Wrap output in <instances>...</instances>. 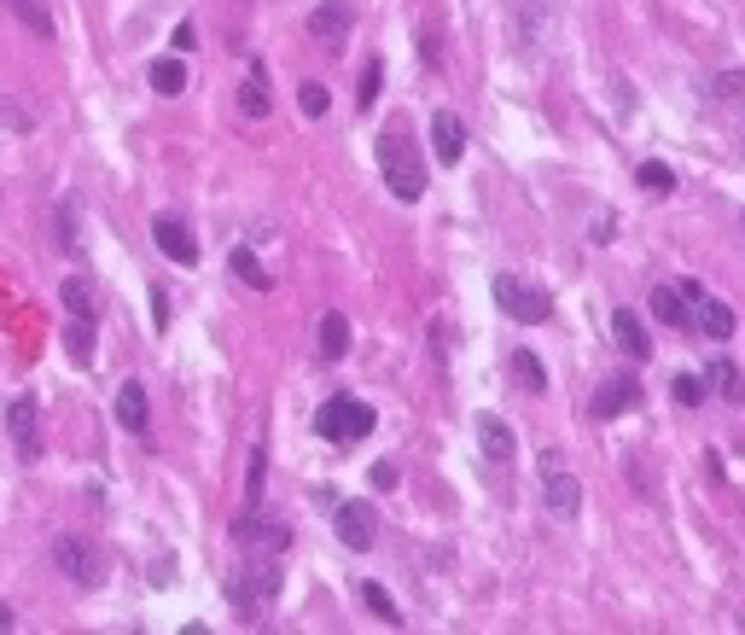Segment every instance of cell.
I'll return each instance as SVG.
<instances>
[{
	"label": "cell",
	"instance_id": "6da1fadb",
	"mask_svg": "<svg viewBox=\"0 0 745 635\" xmlns=\"http://www.w3.org/2000/svg\"><path fill=\"white\" fill-rule=\"evenodd\" d=\"M274 595H280V554H251L245 572L228 583V607L240 618H262Z\"/></svg>",
	"mask_w": 745,
	"mask_h": 635
},
{
	"label": "cell",
	"instance_id": "7a4b0ae2",
	"mask_svg": "<svg viewBox=\"0 0 745 635\" xmlns=\"http://www.w3.org/2000/svg\"><path fill=\"white\" fill-rule=\"evenodd\" d=\"M53 560H59V572L71 577V583H82V589H99V583H106V572H111V554L106 548H99L94 537H59L53 542Z\"/></svg>",
	"mask_w": 745,
	"mask_h": 635
},
{
	"label": "cell",
	"instance_id": "3957f363",
	"mask_svg": "<svg viewBox=\"0 0 745 635\" xmlns=\"http://www.w3.org/2000/svg\"><path fill=\"white\" fill-rule=\"evenodd\" d=\"M315 431L327 443H355V438H367V431H373V408L355 403V396H327L320 414H315Z\"/></svg>",
	"mask_w": 745,
	"mask_h": 635
},
{
	"label": "cell",
	"instance_id": "277c9868",
	"mask_svg": "<svg viewBox=\"0 0 745 635\" xmlns=\"http://www.w3.org/2000/svg\"><path fill=\"white\" fill-rule=\"evenodd\" d=\"M233 542H240L245 554H285V548H292V530H285V520H268L262 508H245L240 520H233Z\"/></svg>",
	"mask_w": 745,
	"mask_h": 635
},
{
	"label": "cell",
	"instance_id": "5b68a950",
	"mask_svg": "<svg viewBox=\"0 0 745 635\" xmlns=\"http://www.w3.org/2000/svg\"><path fill=\"white\" fill-rule=\"evenodd\" d=\"M379 158H384V181H391L396 198H426V170H419V158H408V146H402V135H384L379 141Z\"/></svg>",
	"mask_w": 745,
	"mask_h": 635
},
{
	"label": "cell",
	"instance_id": "8992f818",
	"mask_svg": "<svg viewBox=\"0 0 745 635\" xmlns=\"http://www.w3.org/2000/svg\"><path fill=\"white\" fill-rule=\"evenodd\" d=\"M332 530L350 554H367L373 537H379V520H373V501H332Z\"/></svg>",
	"mask_w": 745,
	"mask_h": 635
},
{
	"label": "cell",
	"instance_id": "52a82bcc",
	"mask_svg": "<svg viewBox=\"0 0 745 635\" xmlns=\"http://www.w3.org/2000/svg\"><path fill=\"white\" fill-rule=\"evenodd\" d=\"M496 304L513 315V321H524V327H536V321H548V315H553L548 292L524 286V280H513V274H496Z\"/></svg>",
	"mask_w": 745,
	"mask_h": 635
},
{
	"label": "cell",
	"instance_id": "ba28073f",
	"mask_svg": "<svg viewBox=\"0 0 745 635\" xmlns=\"http://www.w3.org/2000/svg\"><path fill=\"white\" fill-rule=\"evenodd\" d=\"M541 473H548V484H541V508H548L553 520H577L583 513V484L571 473H559V455H541Z\"/></svg>",
	"mask_w": 745,
	"mask_h": 635
},
{
	"label": "cell",
	"instance_id": "9c48e42d",
	"mask_svg": "<svg viewBox=\"0 0 745 635\" xmlns=\"http://www.w3.org/2000/svg\"><path fill=\"white\" fill-rule=\"evenodd\" d=\"M682 292H687V304H693V327L705 332V339H734V309L722 304V297H710L699 280H682Z\"/></svg>",
	"mask_w": 745,
	"mask_h": 635
},
{
	"label": "cell",
	"instance_id": "30bf717a",
	"mask_svg": "<svg viewBox=\"0 0 745 635\" xmlns=\"http://www.w3.org/2000/svg\"><path fill=\"white\" fill-rule=\"evenodd\" d=\"M36 396H12V408H7V431H12V443H19V455L24 461H36L41 455V431H36Z\"/></svg>",
	"mask_w": 745,
	"mask_h": 635
},
{
	"label": "cell",
	"instance_id": "8fae6325",
	"mask_svg": "<svg viewBox=\"0 0 745 635\" xmlns=\"http://www.w3.org/2000/svg\"><path fill=\"white\" fill-rule=\"evenodd\" d=\"M151 240H158V251H163L169 262H181V269H193V262H198V240H193V228L175 222V216H158Z\"/></svg>",
	"mask_w": 745,
	"mask_h": 635
},
{
	"label": "cell",
	"instance_id": "7c38bea8",
	"mask_svg": "<svg viewBox=\"0 0 745 635\" xmlns=\"http://www.w3.org/2000/svg\"><path fill=\"white\" fill-rule=\"evenodd\" d=\"M431 152H437V163H461L466 129H461V117H454V111H437L431 117Z\"/></svg>",
	"mask_w": 745,
	"mask_h": 635
},
{
	"label": "cell",
	"instance_id": "4fadbf2b",
	"mask_svg": "<svg viewBox=\"0 0 745 635\" xmlns=\"http://www.w3.org/2000/svg\"><path fill=\"white\" fill-rule=\"evenodd\" d=\"M640 403V386H635V379H606V386L595 391V420H618V414L623 408H635Z\"/></svg>",
	"mask_w": 745,
	"mask_h": 635
},
{
	"label": "cell",
	"instance_id": "5bb4252c",
	"mask_svg": "<svg viewBox=\"0 0 745 635\" xmlns=\"http://www.w3.org/2000/svg\"><path fill=\"white\" fill-rule=\"evenodd\" d=\"M309 36L327 47V53H338V47L350 41V12H344V7H320V12H309Z\"/></svg>",
	"mask_w": 745,
	"mask_h": 635
},
{
	"label": "cell",
	"instance_id": "9a60e30c",
	"mask_svg": "<svg viewBox=\"0 0 745 635\" xmlns=\"http://www.w3.org/2000/svg\"><path fill=\"white\" fill-rule=\"evenodd\" d=\"M478 443H484V455L489 461H496V466H506V461H513V426H506L501 420V414H478Z\"/></svg>",
	"mask_w": 745,
	"mask_h": 635
},
{
	"label": "cell",
	"instance_id": "2e32d148",
	"mask_svg": "<svg viewBox=\"0 0 745 635\" xmlns=\"http://www.w3.org/2000/svg\"><path fill=\"white\" fill-rule=\"evenodd\" d=\"M652 321H664V327H693V304H687V292L682 286H658L652 292Z\"/></svg>",
	"mask_w": 745,
	"mask_h": 635
},
{
	"label": "cell",
	"instance_id": "e0dca14e",
	"mask_svg": "<svg viewBox=\"0 0 745 635\" xmlns=\"http://www.w3.org/2000/svg\"><path fill=\"white\" fill-rule=\"evenodd\" d=\"M59 304L71 309V315H82V321H94V315H99V292H94V280H88V274H64Z\"/></svg>",
	"mask_w": 745,
	"mask_h": 635
},
{
	"label": "cell",
	"instance_id": "ac0fdd59",
	"mask_svg": "<svg viewBox=\"0 0 745 635\" xmlns=\"http://www.w3.org/2000/svg\"><path fill=\"white\" fill-rule=\"evenodd\" d=\"M612 339H618V350H630L635 362H647V356H652L647 327H640V315H630V309H618V315H612Z\"/></svg>",
	"mask_w": 745,
	"mask_h": 635
},
{
	"label": "cell",
	"instance_id": "d6986e66",
	"mask_svg": "<svg viewBox=\"0 0 745 635\" xmlns=\"http://www.w3.org/2000/svg\"><path fill=\"white\" fill-rule=\"evenodd\" d=\"M117 420H123L129 431H146V426H151V403H146V386H141V379H129V386L117 391Z\"/></svg>",
	"mask_w": 745,
	"mask_h": 635
},
{
	"label": "cell",
	"instance_id": "ffe728a7",
	"mask_svg": "<svg viewBox=\"0 0 745 635\" xmlns=\"http://www.w3.org/2000/svg\"><path fill=\"white\" fill-rule=\"evenodd\" d=\"M315 339H320V362H344V356H350V321H344L338 309L320 315V332H315Z\"/></svg>",
	"mask_w": 745,
	"mask_h": 635
},
{
	"label": "cell",
	"instance_id": "44dd1931",
	"mask_svg": "<svg viewBox=\"0 0 745 635\" xmlns=\"http://www.w3.org/2000/svg\"><path fill=\"white\" fill-rule=\"evenodd\" d=\"M0 7L19 19L29 36H41V41H53V12H47V0H0Z\"/></svg>",
	"mask_w": 745,
	"mask_h": 635
},
{
	"label": "cell",
	"instance_id": "7402d4cb",
	"mask_svg": "<svg viewBox=\"0 0 745 635\" xmlns=\"http://www.w3.org/2000/svg\"><path fill=\"white\" fill-rule=\"evenodd\" d=\"M506 374H513V386L518 391H530V396H541L548 391V367H541L530 350H513V362H506Z\"/></svg>",
	"mask_w": 745,
	"mask_h": 635
},
{
	"label": "cell",
	"instance_id": "603a6c76",
	"mask_svg": "<svg viewBox=\"0 0 745 635\" xmlns=\"http://www.w3.org/2000/svg\"><path fill=\"white\" fill-rule=\"evenodd\" d=\"M705 386L722 391V403H745V379H740V367L728 362V356H717V362L705 367Z\"/></svg>",
	"mask_w": 745,
	"mask_h": 635
},
{
	"label": "cell",
	"instance_id": "cb8c5ba5",
	"mask_svg": "<svg viewBox=\"0 0 745 635\" xmlns=\"http://www.w3.org/2000/svg\"><path fill=\"white\" fill-rule=\"evenodd\" d=\"M240 117H251V123H262V117H268V71H262V64H251V76L240 88Z\"/></svg>",
	"mask_w": 745,
	"mask_h": 635
},
{
	"label": "cell",
	"instance_id": "d4e9b609",
	"mask_svg": "<svg viewBox=\"0 0 745 635\" xmlns=\"http://www.w3.org/2000/svg\"><path fill=\"white\" fill-rule=\"evenodd\" d=\"M146 76H151V88H158L163 99L186 94V64H181V59H151V64H146Z\"/></svg>",
	"mask_w": 745,
	"mask_h": 635
},
{
	"label": "cell",
	"instance_id": "484cf974",
	"mask_svg": "<svg viewBox=\"0 0 745 635\" xmlns=\"http://www.w3.org/2000/svg\"><path fill=\"white\" fill-rule=\"evenodd\" d=\"M64 350H71L76 367L94 362V321H82V315H71V327H64Z\"/></svg>",
	"mask_w": 745,
	"mask_h": 635
},
{
	"label": "cell",
	"instance_id": "4316f807",
	"mask_svg": "<svg viewBox=\"0 0 745 635\" xmlns=\"http://www.w3.org/2000/svg\"><path fill=\"white\" fill-rule=\"evenodd\" d=\"M233 274L245 280V286H257V292H268V269L257 257H251V251H233Z\"/></svg>",
	"mask_w": 745,
	"mask_h": 635
},
{
	"label": "cell",
	"instance_id": "83f0119b",
	"mask_svg": "<svg viewBox=\"0 0 745 635\" xmlns=\"http://www.w3.org/2000/svg\"><path fill=\"white\" fill-rule=\"evenodd\" d=\"M670 396H675V403H682V408H699V403H705V379H693V374H675V379H670Z\"/></svg>",
	"mask_w": 745,
	"mask_h": 635
},
{
	"label": "cell",
	"instance_id": "f1b7e54d",
	"mask_svg": "<svg viewBox=\"0 0 745 635\" xmlns=\"http://www.w3.org/2000/svg\"><path fill=\"white\" fill-rule=\"evenodd\" d=\"M362 600H367V612H379L384 624H402V612H396V600L379 589V583H362Z\"/></svg>",
	"mask_w": 745,
	"mask_h": 635
},
{
	"label": "cell",
	"instance_id": "f546056e",
	"mask_svg": "<svg viewBox=\"0 0 745 635\" xmlns=\"http://www.w3.org/2000/svg\"><path fill=\"white\" fill-rule=\"evenodd\" d=\"M297 106H303V117H327V111H332V94L320 88V82H303V88H297Z\"/></svg>",
	"mask_w": 745,
	"mask_h": 635
},
{
	"label": "cell",
	"instance_id": "4dcf8cb0",
	"mask_svg": "<svg viewBox=\"0 0 745 635\" xmlns=\"http://www.w3.org/2000/svg\"><path fill=\"white\" fill-rule=\"evenodd\" d=\"M379 88H384V64L373 59L367 71H362V94H355V106H362V111H373V99H379Z\"/></svg>",
	"mask_w": 745,
	"mask_h": 635
},
{
	"label": "cell",
	"instance_id": "1f68e13d",
	"mask_svg": "<svg viewBox=\"0 0 745 635\" xmlns=\"http://www.w3.org/2000/svg\"><path fill=\"white\" fill-rule=\"evenodd\" d=\"M59 245L76 257V198H64V205H59Z\"/></svg>",
	"mask_w": 745,
	"mask_h": 635
},
{
	"label": "cell",
	"instance_id": "d6a6232c",
	"mask_svg": "<svg viewBox=\"0 0 745 635\" xmlns=\"http://www.w3.org/2000/svg\"><path fill=\"white\" fill-rule=\"evenodd\" d=\"M640 187H647V193H670L675 175L664 170V163H640Z\"/></svg>",
	"mask_w": 745,
	"mask_h": 635
},
{
	"label": "cell",
	"instance_id": "836d02e7",
	"mask_svg": "<svg viewBox=\"0 0 745 635\" xmlns=\"http://www.w3.org/2000/svg\"><path fill=\"white\" fill-rule=\"evenodd\" d=\"M198 47V29L193 24H175V53H193Z\"/></svg>",
	"mask_w": 745,
	"mask_h": 635
},
{
	"label": "cell",
	"instance_id": "e575fe53",
	"mask_svg": "<svg viewBox=\"0 0 745 635\" xmlns=\"http://www.w3.org/2000/svg\"><path fill=\"white\" fill-rule=\"evenodd\" d=\"M373 484H379V490H391V484H396V461H379V466H373Z\"/></svg>",
	"mask_w": 745,
	"mask_h": 635
},
{
	"label": "cell",
	"instance_id": "d590c367",
	"mask_svg": "<svg viewBox=\"0 0 745 635\" xmlns=\"http://www.w3.org/2000/svg\"><path fill=\"white\" fill-rule=\"evenodd\" d=\"M151 321L169 327V292H151Z\"/></svg>",
	"mask_w": 745,
	"mask_h": 635
},
{
	"label": "cell",
	"instance_id": "8d00e7d4",
	"mask_svg": "<svg viewBox=\"0 0 745 635\" xmlns=\"http://www.w3.org/2000/svg\"><path fill=\"white\" fill-rule=\"evenodd\" d=\"M0 630H12V607H0Z\"/></svg>",
	"mask_w": 745,
	"mask_h": 635
}]
</instances>
